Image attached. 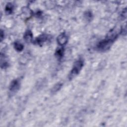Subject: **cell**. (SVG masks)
Wrapping results in <instances>:
<instances>
[{"label":"cell","instance_id":"6da1fadb","mask_svg":"<svg viewBox=\"0 0 127 127\" xmlns=\"http://www.w3.org/2000/svg\"><path fill=\"white\" fill-rule=\"evenodd\" d=\"M118 34L112 33L107 36L104 39L100 41L96 46V49L100 52H105L108 50L117 39Z\"/></svg>","mask_w":127,"mask_h":127},{"label":"cell","instance_id":"7a4b0ae2","mask_svg":"<svg viewBox=\"0 0 127 127\" xmlns=\"http://www.w3.org/2000/svg\"><path fill=\"white\" fill-rule=\"evenodd\" d=\"M84 65V60L82 58H79L74 63L72 69L68 75V78L71 80L78 75Z\"/></svg>","mask_w":127,"mask_h":127},{"label":"cell","instance_id":"3957f363","mask_svg":"<svg viewBox=\"0 0 127 127\" xmlns=\"http://www.w3.org/2000/svg\"><path fill=\"white\" fill-rule=\"evenodd\" d=\"M20 81L18 79H13L9 86V91L11 95L15 94L19 89Z\"/></svg>","mask_w":127,"mask_h":127},{"label":"cell","instance_id":"277c9868","mask_svg":"<svg viewBox=\"0 0 127 127\" xmlns=\"http://www.w3.org/2000/svg\"><path fill=\"white\" fill-rule=\"evenodd\" d=\"M49 36L46 34H42L39 36L38 37L36 38V39L34 41V44L38 45H43L46 41H47L49 39Z\"/></svg>","mask_w":127,"mask_h":127},{"label":"cell","instance_id":"5b68a950","mask_svg":"<svg viewBox=\"0 0 127 127\" xmlns=\"http://www.w3.org/2000/svg\"><path fill=\"white\" fill-rule=\"evenodd\" d=\"M67 41L68 37L65 33L60 34L57 38V42L58 44L61 46L65 45L67 42Z\"/></svg>","mask_w":127,"mask_h":127},{"label":"cell","instance_id":"8992f818","mask_svg":"<svg viewBox=\"0 0 127 127\" xmlns=\"http://www.w3.org/2000/svg\"><path fill=\"white\" fill-rule=\"evenodd\" d=\"M7 58L4 54H0V67L1 68H5L8 67L9 63L7 60Z\"/></svg>","mask_w":127,"mask_h":127},{"label":"cell","instance_id":"52a82bcc","mask_svg":"<svg viewBox=\"0 0 127 127\" xmlns=\"http://www.w3.org/2000/svg\"><path fill=\"white\" fill-rule=\"evenodd\" d=\"M23 38L26 42H31L33 39V33L32 31L30 30H26L23 35Z\"/></svg>","mask_w":127,"mask_h":127},{"label":"cell","instance_id":"ba28073f","mask_svg":"<svg viewBox=\"0 0 127 127\" xmlns=\"http://www.w3.org/2000/svg\"><path fill=\"white\" fill-rule=\"evenodd\" d=\"M64 55V49L63 47L58 48L55 51V56L58 60L62 59Z\"/></svg>","mask_w":127,"mask_h":127},{"label":"cell","instance_id":"9c48e42d","mask_svg":"<svg viewBox=\"0 0 127 127\" xmlns=\"http://www.w3.org/2000/svg\"><path fill=\"white\" fill-rule=\"evenodd\" d=\"M14 9V5L11 2H8L5 6V12L7 14H10L12 13Z\"/></svg>","mask_w":127,"mask_h":127},{"label":"cell","instance_id":"30bf717a","mask_svg":"<svg viewBox=\"0 0 127 127\" xmlns=\"http://www.w3.org/2000/svg\"><path fill=\"white\" fill-rule=\"evenodd\" d=\"M14 48L17 52H21L24 49L23 45L19 42L16 41L14 43Z\"/></svg>","mask_w":127,"mask_h":127},{"label":"cell","instance_id":"8fae6325","mask_svg":"<svg viewBox=\"0 0 127 127\" xmlns=\"http://www.w3.org/2000/svg\"><path fill=\"white\" fill-rule=\"evenodd\" d=\"M63 83L62 82H58L57 83H56L52 88L51 89V92L52 93H55L57 92H58L59 90L61 89V88H62V87L63 86Z\"/></svg>","mask_w":127,"mask_h":127},{"label":"cell","instance_id":"7c38bea8","mask_svg":"<svg viewBox=\"0 0 127 127\" xmlns=\"http://www.w3.org/2000/svg\"><path fill=\"white\" fill-rule=\"evenodd\" d=\"M84 17L85 19L88 21H90L93 17V14L91 11L87 10L85 11L84 13Z\"/></svg>","mask_w":127,"mask_h":127},{"label":"cell","instance_id":"4fadbf2b","mask_svg":"<svg viewBox=\"0 0 127 127\" xmlns=\"http://www.w3.org/2000/svg\"><path fill=\"white\" fill-rule=\"evenodd\" d=\"M4 31L1 29L0 30V41L2 42V41L3 40V39H4Z\"/></svg>","mask_w":127,"mask_h":127},{"label":"cell","instance_id":"5bb4252c","mask_svg":"<svg viewBox=\"0 0 127 127\" xmlns=\"http://www.w3.org/2000/svg\"><path fill=\"white\" fill-rule=\"evenodd\" d=\"M126 8H125V11H123L121 14V16L123 17V18H126V15H127V13H126Z\"/></svg>","mask_w":127,"mask_h":127}]
</instances>
